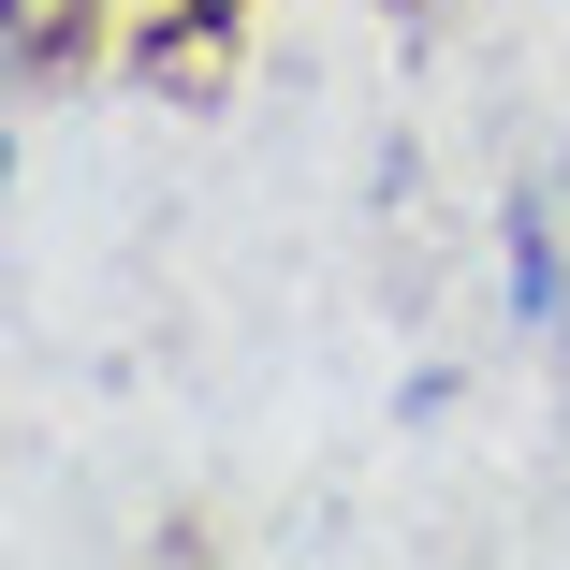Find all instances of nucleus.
Masks as SVG:
<instances>
[{
    "label": "nucleus",
    "mask_w": 570,
    "mask_h": 570,
    "mask_svg": "<svg viewBox=\"0 0 570 570\" xmlns=\"http://www.w3.org/2000/svg\"><path fill=\"white\" fill-rule=\"evenodd\" d=\"M498 264H512V307L541 352H570V249H556V190H512L498 205Z\"/></svg>",
    "instance_id": "obj_1"
}]
</instances>
